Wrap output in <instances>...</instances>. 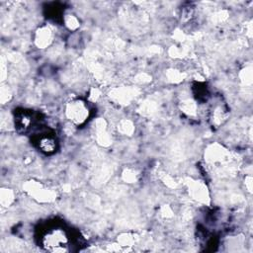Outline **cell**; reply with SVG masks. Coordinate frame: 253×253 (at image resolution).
Returning <instances> with one entry per match:
<instances>
[{
	"mask_svg": "<svg viewBox=\"0 0 253 253\" xmlns=\"http://www.w3.org/2000/svg\"><path fill=\"white\" fill-rule=\"evenodd\" d=\"M52 42V31L48 27H42L36 34L35 42L40 48L47 47Z\"/></svg>",
	"mask_w": 253,
	"mask_h": 253,
	"instance_id": "obj_5",
	"label": "cell"
},
{
	"mask_svg": "<svg viewBox=\"0 0 253 253\" xmlns=\"http://www.w3.org/2000/svg\"><path fill=\"white\" fill-rule=\"evenodd\" d=\"M210 114H211V119L212 121V124L217 126L222 124V122L226 119V116H227V112L225 111L224 106L222 104L212 106V109L211 110Z\"/></svg>",
	"mask_w": 253,
	"mask_h": 253,
	"instance_id": "obj_6",
	"label": "cell"
},
{
	"mask_svg": "<svg viewBox=\"0 0 253 253\" xmlns=\"http://www.w3.org/2000/svg\"><path fill=\"white\" fill-rule=\"evenodd\" d=\"M42 246L49 252H66L69 250V238L61 227H52L44 231L41 237Z\"/></svg>",
	"mask_w": 253,
	"mask_h": 253,
	"instance_id": "obj_1",
	"label": "cell"
},
{
	"mask_svg": "<svg viewBox=\"0 0 253 253\" xmlns=\"http://www.w3.org/2000/svg\"><path fill=\"white\" fill-rule=\"evenodd\" d=\"M34 123L33 113L27 110L16 111L14 114V126L19 132H27L31 129Z\"/></svg>",
	"mask_w": 253,
	"mask_h": 253,
	"instance_id": "obj_3",
	"label": "cell"
},
{
	"mask_svg": "<svg viewBox=\"0 0 253 253\" xmlns=\"http://www.w3.org/2000/svg\"><path fill=\"white\" fill-rule=\"evenodd\" d=\"M89 114L88 105L81 99L72 100L65 107L66 118L75 126L83 125L89 118Z\"/></svg>",
	"mask_w": 253,
	"mask_h": 253,
	"instance_id": "obj_2",
	"label": "cell"
},
{
	"mask_svg": "<svg viewBox=\"0 0 253 253\" xmlns=\"http://www.w3.org/2000/svg\"><path fill=\"white\" fill-rule=\"evenodd\" d=\"M36 142L38 148L45 154H52L56 151L57 140L53 134L47 132H41L37 136Z\"/></svg>",
	"mask_w": 253,
	"mask_h": 253,
	"instance_id": "obj_4",
	"label": "cell"
}]
</instances>
